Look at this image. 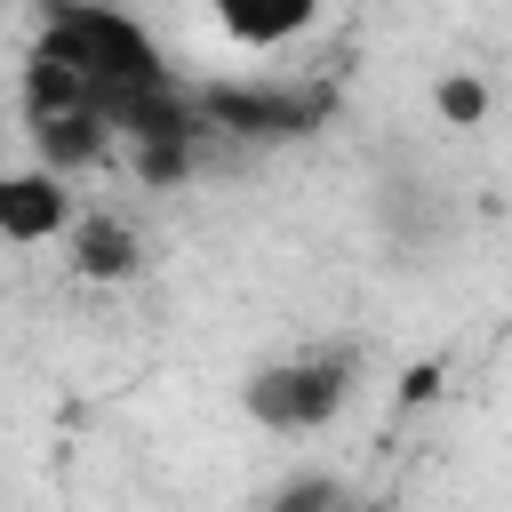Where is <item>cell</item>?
I'll list each match as a JSON object with an SVG mask.
<instances>
[{
	"label": "cell",
	"instance_id": "1",
	"mask_svg": "<svg viewBox=\"0 0 512 512\" xmlns=\"http://www.w3.org/2000/svg\"><path fill=\"white\" fill-rule=\"evenodd\" d=\"M32 48L56 56L64 72H80V80L104 96L112 128H120V112H136L144 96L176 88L160 40H152L136 16H120V8H40V40H32Z\"/></svg>",
	"mask_w": 512,
	"mask_h": 512
},
{
	"label": "cell",
	"instance_id": "2",
	"mask_svg": "<svg viewBox=\"0 0 512 512\" xmlns=\"http://www.w3.org/2000/svg\"><path fill=\"white\" fill-rule=\"evenodd\" d=\"M24 136H32V168H48V176H80V168H96L112 144H120V128H112V112H104V96L80 80V72H64L56 56H24Z\"/></svg>",
	"mask_w": 512,
	"mask_h": 512
},
{
	"label": "cell",
	"instance_id": "3",
	"mask_svg": "<svg viewBox=\"0 0 512 512\" xmlns=\"http://www.w3.org/2000/svg\"><path fill=\"white\" fill-rule=\"evenodd\" d=\"M240 400H248V416H256L264 432H288V440L328 432V424L352 408V360H344V352H288V360H264V368L240 384Z\"/></svg>",
	"mask_w": 512,
	"mask_h": 512
},
{
	"label": "cell",
	"instance_id": "4",
	"mask_svg": "<svg viewBox=\"0 0 512 512\" xmlns=\"http://www.w3.org/2000/svg\"><path fill=\"white\" fill-rule=\"evenodd\" d=\"M192 112H200V128H224V136H304V128H320L328 96L272 88V80H208V88H192Z\"/></svg>",
	"mask_w": 512,
	"mask_h": 512
},
{
	"label": "cell",
	"instance_id": "5",
	"mask_svg": "<svg viewBox=\"0 0 512 512\" xmlns=\"http://www.w3.org/2000/svg\"><path fill=\"white\" fill-rule=\"evenodd\" d=\"M72 224H80V208H72L64 176H48V168H8L0 176V240L40 248V240H72Z\"/></svg>",
	"mask_w": 512,
	"mask_h": 512
},
{
	"label": "cell",
	"instance_id": "6",
	"mask_svg": "<svg viewBox=\"0 0 512 512\" xmlns=\"http://www.w3.org/2000/svg\"><path fill=\"white\" fill-rule=\"evenodd\" d=\"M208 16H216V32H224L232 48H248V56L288 48V40H304V32L320 24V8H312V0H216Z\"/></svg>",
	"mask_w": 512,
	"mask_h": 512
},
{
	"label": "cell",
	"instance_id": "7",
	"mask_svg": "<svg viewBox=\"0 0 512 512\" xmlns=\"http://www.w3.org/2000/svg\"><path fill=\"white\" fill-rule=\"evenodd\" d=\"M72 272L80 280H128L136 264H144V240L128 232V216H112V208H80V224H72Z\"/></svg>",
	"mask_w": 512,
	"mask_h": 512
},
{
	"label": "cell",
	"instance_id": "8",
	"mask_svg": "<svg viewBox=\"0 0 512 512\" xmlns=\"http://www.w3.org/2000/svg\"><path fill=\"white\" fill-rule=\"evenodd\" d=\"M272 512H352V496H344L336 472H296V480L272 496Z\"/></svg>",
	"mask_w": 512,
	"mask_h": 512
},
{
	"label": "cell",
	"instance_id": "9",
	"mask_svg": "<svg viewBox=\"0 0 512 512\" xmlns=\"http://www.w3.org/2000/svg\"><path fill=\"white\" fill-rule=\"evenodd\" d=\"M480 112H488V88H480V80H464V72H456V80H440V120L472 128Z\"/></svg>",
	"mask_w": 512,
	"mask_h": 512
}]
</instances>
